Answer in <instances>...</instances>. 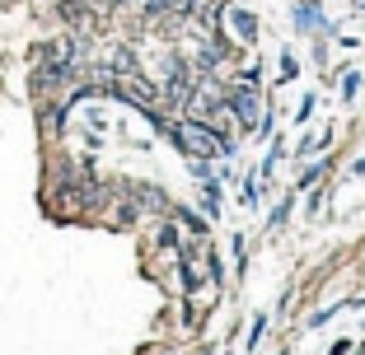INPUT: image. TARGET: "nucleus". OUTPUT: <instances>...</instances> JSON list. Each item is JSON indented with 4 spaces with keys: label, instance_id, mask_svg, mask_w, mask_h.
<instances>
[{
    "label": "nucleus",
    "instance_id": "f257e3e1",
    "mask_svg": "<svg viewBox=\"0 0 365 355\" xmlns=\"http://www.w3.org/2000/svg\"><path fill=\"white\" fill-rule=\"evenodd\" d=\"M169 136H174V145L187 154H197V159H211V154L230 150L225 140H215L211 136V127H192V122H178V127H169Z\"/></svg>",
    "mask_w": 365,
    "mask_h": 355
},
{
    "label": "nucleus",
    "instance_id": "f03ea898",
    "mask_svg": "<svg viewBox=\"0 0 365 355\" xmlns=\"http://www.w3.org/2000/svg\"><path fill=\"white\" fill-rule=\"evenodd\" d=\"M235 112L244 127H258V94H253V84H235Z\"/></svg>",
    "mask_w": 365,
    "mask_h": 355
}]
</instances>
